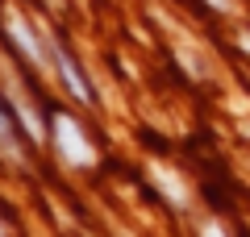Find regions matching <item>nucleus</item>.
Returning <instances> with one entry per match:
<instances>
[]
</instances>
